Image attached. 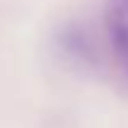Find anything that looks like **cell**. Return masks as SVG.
Returning <instances> with one entry per match:
<instances>
[{"mask_svg": "<svg viewBox=\"0 0 128 128\" xmlns=\"http://www.w3.org/2000/svg\"><path fill=\"white\" fill-rule=\"evenodd\" d=\"M60 48L66 52L69 60H74L81 66H92L97 64V52L92 40L88 38V33L78 26H69L66 31H62L60 36Z\"/></svg>", "mask_w": 128, "mask_h": 128, "instance_id": "obj_2", "label": "cell"}, {"mask_svg": "<svg viewBox=\"0 0 128 128\" xmlns=\"http://www.w3.org/2000/svg\"><path fill=\"white\" fill-rule=\"evenodd\" d=\"M104 22L114 62L128 83V0H109Z\"/></svg>", "mask_w": 128, "mask_h": 128, "instance_id": "obj_1", "label": "cell"}]
</instances>
